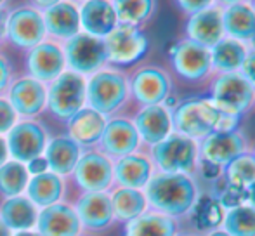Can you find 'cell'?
<instances>
[{
    "mask_svg": "<svg viewBox=\"0 0 255 236\" xmlns=\"http://www.w3.org/2000/svg\"><path fill=\"white\" fill-rule=\"evenodd\" d=\"M142 191L149 210L172 217L177 223L191 217L202 196L198 179L188 174L154 172Z\"/></svg>",
    "mask_w": 255,
    "mask_h": 236,
    "instance_id": "6da1fadb",
    "label": "cell"
},
{
    "mask_svg": "<svg viewBox=\"0 0 255 236\" xmlns=\"http://www.w3.org/2000/svg\"><path fill=\"white\" fill-rule=\"evenodd\" d=\"M174 132L202 141L212 132H228L240 128V117L221 112L208 96H191L177 101L172 108Z\"/></svg>",
    "mask_w": 255,
    "mask_h": 236,
    "instance_id": "7a4b0ae2",
    "label": "cell"
},
{
    "mask_svg": "<svg viewBox=\"0 0 255 236\" xmlns=\"http://www.w3.org/2000/svg\"><path fill=\"white\" fill-rule=\"evenodd\" d=\"M130 99L128 77L117 68H103L91 75L85 87V103L104 117L118 113Z\"/></svg>",
    "mask_w": 255,
    "mask_h": 236,
    "instance_id": "3957f363",
    "label": "cell"
},
{
    "mask_svg": "<svg viewBox=\"0 0 255 236\" xmlns=\"http://www.w3.org/2000/svg\"><path fill=\"white\" fill-rule=\"evenodd\" d=\"M148 155L156 172L198 176L200 144L191 137L172 132L167 139L149 148Z\"/></svg>",
    "mask_w": 255,
    "mask_h": 236,
    "instance_id": "277c9868",
    "label": "cell"
},
{
    "mask_svg": "<svg viewBox=\"0 0 255 236\" xmlns=\"http://www.w3.org/2000/svg\"><path fill=\"white\" fill-rule=\"evenodd\" d=\"M208 98L221 112L243 118L255 110V89L240 71L215 73L208 80Z\"/></svg>",
    "mask_w": 255,
    "mask_h": 236,
    "instance_id": "5b68a950",
    "label": "cell"
},
{
    "mask_svg": "<svg viewBox=\"0 0 255 236\" xmlns=\"http://www.w3.org/2000/svg\"><path fill=\"white\" fill-rule=\"evenodd\" d=\"M168 63L172 75L186 84H208V80L214 77L210 49L184 37L170 47Z\"/></svg>",
    "mask_w": 255,
    "mask_h": 236,
    "instance_id": "8992f818",
    "label": "cell"
},
{
    "mask_svg": "<svg viewBox=\"0 0 255 236\" xmlns=\"http://www.w3.org/2000/svg\"><path fill=\"white\" fill-rule=\"evenodd\" d=\"M130 98L139 106L165 105L174 94V77L156 64H146L128 77Z\"/></svg>",
    "mask_w": 255,
    "mask_h": 236,
    "instance_id": "52a82bcc",
    "label": "cell"
},
{
    "mask_svg": "<svg viewBox=\"0 0 255 236\" xmlns=\"http://www.w3.org/2000/svg\"><path fill=\"white\" fill-rule=\"evenodd\" d=\"M85 77L63 71L47 89V108L59 120H70L85 106Z\"/></svg>",
    "mask_w": 255,
    "mask_h": 236,
    "instance_id": "ba28073f",
    "label": "cell"
},
{
    "mask_svg": "<svg viewBox=\"0 0 255 236\" xmlns=\"http://www.w3.org/2000/svg\"><path fill=\"white\" fill-rule=\"evenodd\" d=\"M104 47H106L108 64H113L118 68L132 66L148 54L149 38L142 31V28L118 24L104 38Z\"/></svg>",
    "mask_w": 255,
    "mask_h": 236,
    "instance_id": "9c48e42d",
    "label": "cell"
},
{
    "mask_svg": "<svg viewBox=\"0 0 255 236\" xmlns=\"http://www.w3.org/2000/svg\"><path fill=\"white\" fill-rule=\"evenodd\" d=\"M63 52L70 71L82 75V77L94 75L96 71L103 70L108 64L104 40L84 33V31L66 40Z\"/></svg>",
    "mask_w": 255,
    "mask_h": 236,
    "instance_id": "30bf717a",
    "label": "cell"
},
{
    "mask_svg": "<svg viewBox=\"0 0 255 236\" xmlns=\"http://www.w3.org/2000/svg\"><path fill=\"white\" fill-rule=\"evenodd\" d=\"M198 144L200 162L219 167V169L228 165L236 156L250 151V148H252L249 137L240 128L228 132H212L210 135L202 139Z\"/></svg>",
    "mask_w": 255,
    "mask_h": 236,
    "instance_id": "8fae6325",
    "label": "cell"
},
{
    "mask_svg": "<svg viewBox=\"0 0 255 236\" xmlns=\"http://www.w3.org/2000/svg\"><path fill=\"white\" fill-rule=\"evenodd\" d=\"M75 181L85 193H108L113 186V160L99 149L82 153L75 165Z\"/></svg>",
    "mask_w": 255,
    "mask_h": 236,
    "instance_id": "7c38bea8",
    "label": "cell"
},
{
    "mask_svg": "<svg viewBox=\"0 0 255 236\" xmlns=\"http://www.w3.org/2000/svg\"><path fill=\"white\" fill-rule=\"evenodd\" d=\"M45 24L44 16L35 7H19L7 16L5 37L19 49H33L40 42H44Z\"/></svg>",
    "mask_w": 255,
    "mask_h": 236,
    "instance_id": "4fadbf2b",
    "label": "cell"
},
{
    "mask_svg": "<svg viewBox=\"0 0 255 236\" xmlns=\"http://www.w3.org/2000/svg\"><path fill=\"white\" fill-rule=\"evenodd\" d=\"M7 149L16 162L30 163L42 156L47 146V132L38 121L24 120L16 123L7 132Z\"/></svg>",
    "mask_w": 255,
    "mask_h": 236,
    "instance_id": "5bb4252c",
    "label": "cell"
},
{
    "mask_svg": "<svg viewBox=\"0 0 255 236\" xmlns=\"http://www.w3.org/2000/svg\"><path fill=\"white\" fill-rule=\"evenodd\" d=\"M141 146V139H139L135 125L130 118H108L103 137L99 141V151L104 153L108 158H111L115 162V160L122 158V156H127L139 151Z\"/></svg>",
    "mask_w": 255,
    "mask_h": 236,
    "instance_id": "9a60e30c",
    "label": "cell"
},
{
    "mask_svg": "<svg viewBox=\"0 0 255 236\" xmlns=\"http://www.w3.org/2000/svg\"><path fill=\"white\" fill-rule=\"evenodd\" d=\"M132 121H134L135 130L141 139V144L148 149L167 139L174 132L172 108L168 105L141 106L132 118Z\"/></svg>",
    "mask_w": 255,
    "mask_h": 236,
    "instance_id": "2e32d148",
    "label": "cell"
},
{
    "mask_svg": "<svg viewBox=\"0 0 255 236\" xmlns=\"http://www.w3.org/2000/svg\"><path fill=\"white\" fill-rule=\"evenodd\" d=\"M224 35V24H222V7L214 5L186 17L184 23V38L193 40L196 44L212 49Z\"/></svg>",
    "mask_w": 255,
    "mask_h": 236,
    "instance_id": "e0dca14e",
    "label": "cell"
},
{
    "mask_svg": "<svg viewBox=\"0 0 255 236\" xmlns=\"http://www.w3.org/2000/svg\"><path fill=\"white\" fill-rule=\"evenodd\" d=\"M26 64L31 78L42 82V84L54 82L66 66L63 47L57 45L56 42H40L33 49H30Z\"/></svg>",
    "mask_w": 255,
    "mask_h": 236,
    "instance_id": "ac0fdd59",
    "label": "cell"
},
{
    "mask_svg": "<svg viewBox=\"0 0 255 236\" xmlns=\"http://www.w3.org/2000/svg\"><path fill=\"white\" fill-rule=\"evenodd\" d=\"M154 172L151 158L144 151H135L113 162V181L122 188L144 189Z\"/></svg>",
    "mask_w": 255,
    "mask_h": 236,
    "instance_id": "d6986e66",
    "label": "cell"
},
{
    "mask_svg": "<svg viewBox=\"0 0 255 236\" xmlns=\"http://www.w3.org/2000/svg\"><path fill=\"white\" fill-rule=\"evenodd\" d=\"M10 106L21 117H35L47 106V87L31 77L16 80L9 89Z\"/></svg>",
    "mask_w": 255,
    "mask_h": 236,
    "instance_id": "ffe728a7",
    "label": "cell"
},
{
    "mask_svg": "<svg viewBox=\"0 0 255 236\" xmlns=\"http://www.w3.org/2000/svg\"><path fill=\"white\" fill-rule=\"evenodd\" d=\"M75 212L87 231H104L115 221L110 193H84L78 198Z\"/></svg>",
    "mask_w": 255,
    "mask_h": 236,
    "instance_id": "44dd1931",
    "label": "cell"
},
{
    "mask_svg": "<svg viewBox=\"0 0 255 236\" xmlns=\"http://www.w3.org/2000/svg\"><path fill=\"white\" fill-rule=\"evenodd\" d=\"M80 28L96 38H106L118 26L117 12L111 0H85L80 7Z\"/></svg>",
    "mask_w": 255,
    "mask_h": 236,
    "instance_id": "7402d4cb",
    "label": "cell"
},
{
    "mask_svg": "<svg viewBox=\"0 0 255 236\" xmlns=\"http://www.w3.org/2000/svg\"><path fill=\"white\" fill-rule=\"evenodd\" d=\"M37 230L42 236H78L82 224L75 209L66 203H54L38 214Z\"/></svg>",
    "mask_w": 255,
    "mask_h": 236,
    "instance_id": "603a6c76",
    "label": "cell"
},
{
    "mask_svg": "<svg viewBox=\"0 0 255 236\" xmlns=\"http://www.w3.org/2000/svg\"><path fill=\"white\" fill-rule=\"evenodd\" d=\"M106 121L108 117L101 115L89 106H84L80 112L75 113L68 120V134L80 148L82 146L91 148V146L99 144Z\"/></svg>",
    "mask_w": 255,
    "mask_h": 236,
    "instance_id": "cb8c5ba5",
    "label": "cell"
},
{
    "mask_svg": "<svg viewBox=\"0 0 255 236\" xmlns=\"http://www.w3.org/2000/svg\"><path fill=\"white\" fill-rule=\"evenodd\" d=\"M45 31L54 38L70 40L77 33H80V12L75 2L61 0L59 3L44 10Z\"/></svg>",
    "mask_w": 255,
    "mask_h": 236,
    "instance_id": "d4e9b609",
    "label": "cell"
},
{
    "mask_svg": "<svg viewBox=\"0 0 255 236\" xmlns=\"http://www.w3.org/2000/svg\"><path fill=\"white\" fill-rule=\"evenodd\" d=\"M222 24L226 37L250 45L255 37V10L249 0L222 7Z\"/></svg>",
    "mask_w": 255,
    "mask_h": 236,
    "instance_id": "484cf974",
    "label": "cell"
},
{
    "mask_svg": "<svg viewBox=\"0 0 255 236\" xmlns=\"http://www.w3.org/2000/svg\"><path fill=\"white\" fill-rule=\"evenodd\" d=\"M80 155L82 148L70 135H59L47 142L44 158L47 162L49 170L61 177L73 172Z\"/></svg>",
    "mask_w": 255,
    "mask_h": 236,
    "instance_id": "4316f807",
    "label": "cell"
},
{
    "mask_svg": "<svg viewBox=\"0 0 255 236\" xmlns=\"http://www.w3.org/2000/svg\"><path fill=\"white\" fill-rule=\"evenodd\" d=\"M38 210L26 196H12L0 205V221L9 231H30L37 224Z\"/></svg>",
    "mask_w": 255,
    "mask_h": 236,
    "instance_id": "83f0119b",
    "label": "cell"
},
{
    "mask_svg": "<svg viewBox=\"0 0 255 236\" xmlns=\"http://www.w3.org/2000/svg\"><path fill=\"white\" fill-rule=\"evenodd\" d=\"M250 45L235 38L224 37L210 49L212 70L215 73H236L247 58Z\"/></svg>",
    "mask_w": 255,
    "mask_h": 236,
    "instance_id": "f1b7e54d",
    "label": "cell"
},
{
    "mask_svg": "<svg viewBox=\"0 0 255 236\" xmlns=\"http://www.w3.org/2000/svg\"><path fill=\"white\" fill-rule=\"evenodd\" d=\"M177 233V221L149 209L125 224V236H175Z\"/></svg>",
    "mask_w": 255,
    "mask_h": 236,
    "instance_id": "f546056e",
    "label": "cell"
},
{
    "mask_svg": "<svg viewBox=\"0 0 255 236\" xmlns=\"http://www.w3.org/2000/svg\"><path fill=\"white\" fill-rule=\"evenodd\" d=\"M111 207H113L115 221L127 224L128 221L135 219L141 214L148 210V200L142 189H132V188H122L117 186L110 193Z\"/></svg>",
    "mask_w": 255,
    "mask_h": 236,
    "instance_id": "4dcf8cb0",
    "label": "cell"
},
{
    "mask_svg": "<svg viewBox=\"0 0 255 236\" xmlns=\"http://www.w3.org/2000/svg\"><path fill=\"white\" fill-rule=\"evenodd\" d=\"M64 193V182L57 174L44 172L33 176L28 181L26 186V198L35 207H51L54 203H59L61 196Z\"/></svg>",
    "mask_w": 255,
    "mask_h": 236,
    "instance_id": "1f68e13d",
    "label": "cell"
},
{
    "mask_svg": "<svg viewBox=\"0 0 255 236\" xmlns=\"http://www.w3.org/2000/svg\"><path fill=\"white\" fill-rule=\"evenodd\" d=\"M221 179L228 189L245 193L255 182V158L252 153H243L222 167Z\"/></svg>",
    "mask_w": 255,
    "mask_h": 236,
    "instance_id": "d6a6232c",
    "label": "cell"
},
{
    "mask_svg": "<svg viewBox=\"0 0 255 236\" xmlns=\"http://www.w3.org/2000/svg\"><path fill=\"white\" fill-rule=\"evenodd\" d=\"M118 24L141 28L156 12V0H111Z\"/></svg>",
    "mask_w": 255,
    "mask_h": 236,
    "instance_id": "836d02e7",
    "label": "cell"
},
{
    "mask_svg": "<svg viewBox=\"0 0 255 236\" xmlns=\"http://www.w3.org/2000/svg\"><path fill=\"white\" fill-rule=\"evenodd\" d=\"M221 228L229 236H255V209L247 203L226 209Z\"/></svg>",
    "mask_w": 255,
    "mask_h": 236,
    "instance_id": "e575fe53",
    "label": "cell"
},
{
    "mask_svg": "<svg viewBox=\"0 0 255 236\" xmlns=\"http://www.w3.org/2000/svg\"><path fill=\"white\" fill-rule=\"evenodd\" d=\"M30 174L24 163L10 160L5 162L0 167V195L5 198H12V196H19L21 193L26 189L28 181H30Z\"/></svg>",
    "mask_w": 255,
    "mask_h": 236,
    "instance_id": "d590c367",
    "label": "cell"
},
{
    "mask_svg": "<svg viewBox=\"0 0 255 236\" xmlns=\"http://www.w3.org/2000/svg\"><path fill=\"white\" fill-rule=\"evenodd\" d=\"M172 2H174V5L179 9V12L184 14L186 17L217 5L215 0H172Z\"/></svg>",
    "mask_w": 255,
    "mask_h": 236,
    "instance_id": "8d00e7d4",
    "label": "cell"
},
{
    "mask_svg": "<svg viewBox=\"0 0 255 236\" xmlns=\"http://www.w3.org/2000/svg\"><path fill=\"white\" fill-rule=\"evenodd\" d=\"M16 120H17V113L14 112L10 103L7 99L0 98V135L7 134L17 123Z\"/></svg>",
    "mask_w": 255,
    "mask_h": 236,
    "instance_id": "74e56055",
    "label": "cell"
},
{
    "mask_svg": "<svg viewBox=\"0 0 255 236\" xmlns=\"http://www.w3.org/2000/svg\"><path fill=\"white\" fill-rule=\"evenodd\" d=\"M240 73L255 89V49L254 47H250L249 52H247V58L243 61L242 68H240Z\"/></svg>",
    "mask_w": 255,
    "mask_h": 236,
    "instance_id": "f35d334b",
    "label": "cell"
},
{
    "mask_svg": "<svg viewBox=\"0 0 255 236\" xmlns=\"http://www.w3.org/2000/svg\"><path fill=\"white\" fill-rule=\"evenodd\" d=\"M10 82V68H9V63L5 61V58L0 56V92L5 91L7 85Z\"/></svg>",
    "mask_w": 255,
    "mask_h": 236,
    "instance_id": "ab89813d",
    "label": "cell"
},
{
    "mask_svg": "<svg viewBox=\"0 0 255 236\" xmlns=\"http://www.w3.org/2000/svg\"><path fill=\"white\" fill-rule=\"evenodd\" d=\"M28 174H33V176H38V174H44L49 170L47 167V162H45V158H42V156H38V158L31 160L30 163H28Z\"/></svg>",
    "mask_w": 255,
    "mask_h": 236,
    "instance_id": "60d3db41",
    "label": "cell"
},
{
    "mask_svg": "<svg viewBox=\"0 0 255 236\" xmlns=\"http://www.w3.org/2000/svg\"><path fill=\"white\" fill-rule=\"evenodd\" d=\"M7 158H9V149H7V141L0 135V167L3 165V163L7 162Z\"/></svg>",
    "mask_w": 255,
    "mask_h": 236,
    "instance_id": "b9f144b4",
    "label": "cell"
},
{
    "mask_svg": "<svg viewBox=\"0 0 255 236\" xmlns=\"http://www.w3.org/2000/svg\"><path fill=\"white\" fill-rule=\"evenodd\" d=\"M7 16H9V12H7L5 9H0V42L3 40V37H5V24H7Z\"/></svg>",
    "mask_w": 255,
    "mask_h": 236,
    "instance_id": "7bdbcfd3",
    "label": "cell"
},
{
    "mask_svg": "<svg viewBox=\"0 0 255 236\" xmlns=\"http://www.w3.org/2000/svg\"><path fill=\"white\" fill-rule=\"evenodd\" d=\"M31 2L35 3V9H49V7L56 5V3H59L61 0H31Z\"/></svg>",
    "mask_w": 255,
    "mask_h": 236,
    "instance_id": "ee69618b",
    "label": "cell"
},
{
    "mask_svg": "<svg viewBox=\"0 0 255 236\" xmlns=\"http://www.w3.org/2000/svg\"><path fill=\"white\" fill-rule=\"evenodd\" d=\"M245 203L255 209V182L245 191Z\"/></svg>",
    "mask_w": 255,
    "mask_h": 236,
    "instance_id": "f6af8a7d",
    "label": "cell"
},
{
    "mask_svg": "<svg viewBox=\"0 0 255 236\" xmlns=\"http://www.w3.org/2000/svg\"><path fill=\"white\" fill-rule=\"evenodd\" d=\"M203 236H229V235L226 233L222 228H215V230H210V231H207V233H203Z\"/></svg>",
    "mask_w": 255,
    "mask_h": 236,
    "instance_id": "bcb514c9",
    "label": "cell"
},
{
    "mask_svg": "<svg viewBox=\"0 0 255 236\" xmlns=\"http://www.w3.org/2000/svg\"><path fill=\"white\" fill-rule=\"evenodd\" d=\"M217 5L226 7V5H233V3H238V2H247V0H215Z\"/></svg>",
    "mask_w": 255,
    "mask_h": 236,
    "instance_id": "7dc6e473",
    "label": "cell"
},
{
    "mask_svg": "<svg viewBox=\"0 0 255 236\" xmlns=\"http://www.w3.org/2000/svg\"><path fill=\"white\" fill-rule=\"evenodd\" d=\"M12 236H42V235H38L37 231H17V233Z\"/></svg>",
    "mask_w": 255,
    "mask_h": 236,
    "instance_id": "c3c4849f",
    "label": "cell"
},
{
    "mask_svg": "<svg viewBox=\"0 0 255 236\" xmlns=\"http://www.w3.org/2000/svg\"><path fill=\"white\" fill-rule=\"evenodd\" d=\"M175 236H203V233H196V231H179Z\"/></svg>",
    "mask_w": 255,
    "mask_h": 236,
    "instance_id": "681fc988",
    "label": "cell"
},
{
    "mask_svg": "<svg viewBox=\"0 0 255 236\" xmlns=\"http://www.w3.org/2000/svg\"><path fill=\"white\" fill-rule=\"evenodd\" d=\"M0 236H12V235H10V231L2 224V221H0Z\"/></svg>",
    "mask_w": 255,
    "mask_h": 236,
    "instance_id": "f907efd6",
    "label": "cell"
},
{
    "mask_svg": "<svg viewBox=\"0 0 255 236\" xmlns=\"http://www.w3.org/2000/svg\"><path fill=\"white\" fill-rule=\"evenodd\" d=\"M250 153H252V155H254V158H255V144L252 146V148H250Z\"/></svg>",
    "mask_w": 255,
    "mask_h": 236,
    "instance_id": "816d5d0a",
    "label": "cell"
},
{
    "mask_svg": "<svg viewBox=\"0 0 255 236\" xmlns=\"http://www.w3.org/2000/svg\"><path fill=\"white\" fill-rule=\"evenodd\" d=\"M249 2H250V5L254 7V10H255V0H249Z\"/></svg>",
    "mask_w": 255,
    "mask_h": 236,
    "instance_id": "f5cc1de1",
    "label": "cell"
},
{
    "mask_svg": "<svg viewBox=\"0 0 255 236\" xmlns=\"http://www.w3.org/2000/svg\"><path fill=\"white\" fill-rule=\"evenodd\" d=\"M250 47H254V49H255V37H254V40L250 42Z\"/></svg>",
    "mask_w": 255,
    "mask_h": 236,
    "instance_id": "db71d44e",
    "label": "cell"
},
{
    "mask_svg": "<svg viewBox=\"0 0 255 236\" xmlns=\"http://www.w3.org/2000/svg\"><path fill=\"white\" fill-rule=\"evenodd\" d=\"M3 2H5V0H0V7H2V3H3Z\"/></svg>",
    "mask_w": 255,
    "mask_h": 236,
    "instance_id": "11a10c76",
    "label": "cell"
},
{
    "mask_svg": "<svg viewBox=\"0 0 255 236\" xmlns=\"http://www.w3.org/2000/svg\"><path fill=\"white\" fill-rule=\"evenodd\" d=\"M77 2H82V3H84V2H85V0H77Z\"/></svg>",
    "mask_w": 255,
    "mask_h": 236,
    "instance_id": "9f6ffc18",
    "label": "cell"
}]
</instances>
